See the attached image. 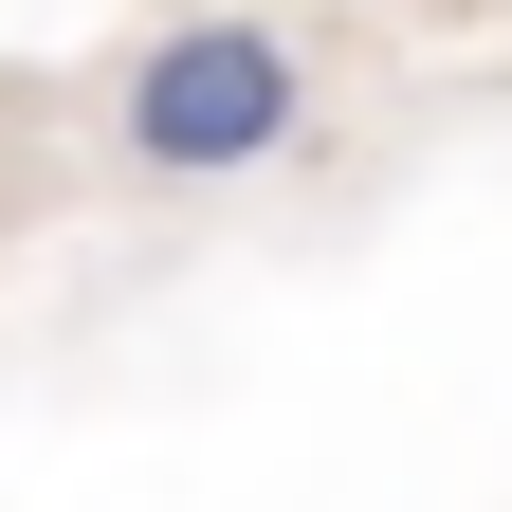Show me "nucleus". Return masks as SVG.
Segmentation results:
<instances>
[{
    "label": "nucleus",
    "mask_w": 512,
    "mask_h": 512,
    "mask_svg": "<svg viewBox=\"0 0 512 512\" xmlns=\"http://www.w3.org/2000/svg\"><path fill=\"white\" fill-rule=\"evenodd\" d=\"M293 128H311V37L256 19V0H202V19H165V37L110 55V92H92V165L183 202V183H256Z\"/></svg>",
    "instance_id": "obj_1"
}]
</instances>
